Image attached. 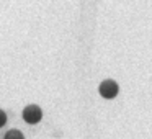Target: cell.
Here are the masks:
<instances>
[{"instance_id":"1","label":"cell","mask_w":152,"mask_h":139,"mask_svg":"<svg viewBox=\"0 0 152 139\" xmlns=\"http://www.w3.org/2000/svg\"><path fill=\"white\" fill-rule=\"evenodd\" d=\"M98 92H100V95H102L103 98L110 100V98H115V97L118 95L119 87H118V83L113 82V80H105V82L100 83Z\"/></svg>"},{"instance_id":"2","label":"cell","mask_w":152,"mask_h":139,"mask_svg":"<svg viewBox=\"0 0 152 139\" xmlns=\"http://www.w3.org/2000/svg\"><path fill=\"white\" fill-rule=\"evenodd\" d=\"M43 118V111H41L39 106L36 105H30L23 110V119L28 124H34V123H39Z\"/></svg>"},{"instance_id":"3","label":"cell","mask_w":152,"mask_h":139,"mask_svg":"<svg viewBox=\"0 0 152 139\" xmlns=\"http://www.w3.org/2000/svg\"><path fill=\"white\" fill-rule=\"evenodd\" d=\"M5 139H25V136L20 131H17V129H12V131H8L5 134Z\"/></svg>"},{"instance_id":"4","label":"cell","mask_w":152,"mask_h":139,"mask_svg":"<svg viewBox=\"0 0 152 139\" xmlns=\"http://www.w3.org/2000/svg\"><path fill=\"white\" fill-rule=\"evenodd\" d=\"M5 123H7V115H5V111H2V110H0V128H2Z\"/></svg>"}]
</instances>
